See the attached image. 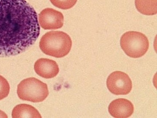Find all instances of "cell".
<instances>
[{
  "instance_id": "obj_13",
  "label": "cell",
  "mask_w": 157,
  "mask_h": 118,
  "mask_svg": "<svg viewBox=\"0 0 157 118\" xmlns=\"http://www.w3.org/2000/svg\"><path fill=\"white\" fill-rule=\"evenodd\" d=\"M8 116L4 112L0 110V118H7Z\"/></svg>"
},
{
  "instance_id": "obj_8",
  "label": "cell",
  "mask_w": 157,
  "mask_h": 118,
  "mask_svg": "<svg viewBox=\"0 0 157 118\" xmlns=\"http://www.w3.org/2000/svg\"><path fill=\"white\" fill-rule=\"evenodd\" d=\"M34 70L38 75L45 79L53 78L59 72V67L56 61L48 58L38 59L35 62Z\"/></svg>"
},
{
  "instance_id": "obj_12",
  "label": "cell",
  "mask_w": 157,
  "mask_h": 118,
  "mask_svg": "<svg viewBox=\"0 0 157 118\" xmlns=\"http://www.w3.org/2000/svg\"><path fill=\"white\" fill-rule=\"evenodd\" d=\"M10 86L7 80L0 75V100L8 96Z\"/></svg>"
},
{
  "instance_id": "obj_6",
  "label": "cell",
  "mask_w": 157,
  "mask_h": 118,
  "mask_svg": "<svg viewBox=\"0 0 157 118\" xmlns=\"http://www.w3.org/2000/svg\"><path fill=\"white\" fill-rule=\"evenodd\" d=\"M64 17L60 11L45 8L39 14V23L44 30H57L63 26Z\"/></svg>"
},
{
  "instance_id": "obj_11",
  "label": "cell",
  "mask_w": 157,
  "mask_h": 118,
  "mask_svg": "<svg viewBox=\"0 0 157 118\" xmlns=\"http://www.w3.org/2000/svg\"><path fill=\"white\" fill-rule=\"evenodd\" d=\"M51 2L60 9L68 10L74 7L77 0H50Z\"/></svg>"
},
{
  "instance_id": "obj_9",
  "label": "cell",
  "mask_w": 157,
  "mask_h": 118,
  "mask_svg": "<svg viewBox=\"0 0 157 118\" xmlns=\"http://www.w3.org/2000/svg\"><path fill=\"white\" fill-rule=\"evenodd\" d=\"M13 118H42L39 111L35 107L26 104L17 105L12 113Z\"/></svg>"
},
{
  "instance_id": "obj_2",
  "label": "cell",
  "mask_w": 157,
  "mask_h": 118,
  "mask_svg": "<svg viewBox=\"0 0 157 118\" xmlns=\"http://www.w3.org/2000/svg\"><path fill=\"white\" fill-rule=\"evenodd\" d=\"M72 46L70 36L59 31L46 33L39 42V47L44 53L57 58H63L68 55Z\"/></svg>"
},
{
  "instance_id": "obj_3",
  "label": "cell",
  "mask_w": 157,
  "mask_h": 118,
  "mask_svg": "<svg viewBox=\"0 0 157 118\" xmlns=\"http://www.w3.org/2000/svg\"><path fill=\"white\" fill-rule=\"evenodd\" d=\"M17 93L20 99L33 103L43 101L49 94L47 85L35 77L23 80L19 84Z\"/></svg>"
},
{
  "instance_id": "obj_1",
  "label": "cell",
  "mask_w": 157,
  "mask_h": 118,
  "mask_svg": "<svg viewBox=\"0 0 157 118\" xmlns=\"http://www.w3.org/2000/svg\"><path fill=\"white\" fill-rule=\"evenodd\" d=\"M36 10L25 0H0V57L16 56L40 34Z\"/></svg>"
},
{
  "instance_id": "obj_7",
  "label": "cell",
  "mask_w": 157,
  "mask_h": 118,
  "mask_svg": "<svg viewBox=\"0 0 157 118\" xmlns=\"http://www.w3.org/2000/svg\"><path fill=\"white\" fill-rule=\"evenodd\" d=\"M134 106L130 101L124 98L113 100L109 107V113L114 118H128L134 112Z\"/></svg>"
},
{
  "instance_id": "obj_5",
  "label": "cell",
  "mask_w": 157,
  "mask_h": 118,
  "mask_svg": "<svg viewBox=\"0 0 157 118\" xmlns=\"http://www.w3.org/2000/svg\"><path fill=\"white\" fill-rule=\"evenodd\" d=\"M106 83L109 91L115 95H127L132 89V82L129 76L121 71H116L110 74Z\"/></svg>"
},
{
  "instance_id": "obj_4",
  "label": "cell",
  "mask_w": 157,
  "mask_h": 118,
  "mask_svg": "<svg viewBox=\"0 0 157 118\" xmlns=\"http://www.w3.org/2000/svg\"><path fill=\"white\" fill-rule=\"evenodd\" d=\"M121 46L126 55L132 58H139L146 53L149 48V41L143 33L129 31L123 35Z\"/></svg>"
},
{
  "instance_id": "obj_10",
  "label": "cell",
  "mask_w": 157,
  "mask_h": 118,
  "mask_svg": "<svg viewBox=\"0 0 157 118\" xmlns=\"http://www.w3.org/2000/svg\"><path fill=\"white\" fill-rule=\"evenodd\" d=\"M157 0H135V6L139 12L146 15L157 13Z\"/></svg>"
}]
</instances>
